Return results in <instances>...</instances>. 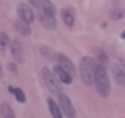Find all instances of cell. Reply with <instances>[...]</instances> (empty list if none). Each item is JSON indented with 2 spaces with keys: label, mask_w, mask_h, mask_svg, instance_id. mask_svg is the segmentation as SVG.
I'll return each instance as SVG.
<instances>
[{
  "label": "cell",
  "mask_w": 125,
  "mask_h": 118,
  "mask_svg": "<svg viewBox=\"0 0 125 118\" xmlns=\"http://www.w3.org/2000/svg\"><path fill=\"white\" fill-rule=\"evenodd\" d=\"M43 80H44L46 87L51 90V93H55V94L62 93V82L57 79L54 71H51L49 68H43Z\"/></svg>",
  "instance_id": "3"
},
{
  "label": "cell",
  "mask_w": 125,
  "mask_h": 118,
  "mask_svg": "<svg viewBox=\"0 0 125 118\" xmlns=\"http://www.w3.org/2000/svg\"><path fill=\"white\" fill-rule=\"evenodd\" d=\"M10 51H11L13 58L16 60V63H25V54H24V47L18 39H13L10 42Z\"/></svg>",
  "instance_id": "5"
},
{
  "label": "cell",
  "mask_w": 125,
  "mask_h": 118,
  "mask_svg": "<svg viewBox=\"0 0 125 118\" xmlns=\"http://www.w3.org/2000/svg\"><path fill=\"white\" fill-rule=\"evenodd\" d=\"M124 71H125V63H124Z\"/></svg>",
  "instance_id": "24"
},
{
  "label": "cell",
  "mask_w": 125,
  "mask_h": 118,
  "mask_svg": "<svg viewBox=\"0 0 125 118\" xmlns=\"http://www.w3.org/2000/svg\"><path fill=\"white\" fill-rule=\"evenodd\" d=\"M38 17H40V22L43 24V27L48 28V30H54L57 27V22H55V16H51L44 11V9L38 8Z\"/></svg>",
  "instance_id": "7"
},
{
  "label": "cell",
  "mask_w": 125,
  "mask_h": 118,
  "mask_svg": "<svg viewBox=\"0 0 125 118\" xmlns=\"http://www.w3.org/2000/svg\"><path fill=\"white\" fill-rule=\"evenodd\" d=\"M59 106H60V109H62V113H63L67 118H74L76 117V110H74L73 104H71L70 98H68L67 94H63V93L59 94Z\"/></svg>",
  "instance_id": "4"
},
{
  "label": "cell",
  "mask_w": 125,
  "mask_h": 118,
  "mask_svg": "<svg viewBox=\"0 0 125 118\" xmlns=\"http://www.w3.org/2000/svg\"><path fill=\"white\" fill-rule=\"evenodd\" d=\"M29 3H30L33 8H41V3L43 0H29Z\"/></svg>",
  "instance_id": "20"
},
{
  "label": "cell",
  "mask_w": 125,
  "mask_h": 118,
  "mask_svg": "<svg viewBox=\"0 0 125 118\" xmlns=\"http://www.w3.org/2000/svg\"><path fill=\"white\" fill-rule=\"evenodd\" d=\"M55 58H57V65H60V66L63 68L65 71H68L71 76L76 74V68H74L73 61H71L68 57H65V55H62V54H57V55H55Z\"/></svg>",
  "instance_id": "8"
},
{
  "label": "cell",
  "mask_w": 125,
  "mask_h": 118,
  "mask_svg": "<svg viewBox=\"0 0 125 118\" xmlns=\"http://www.w3.org/2000/svg\"><path fill=\"white\" fill-rule=\"evenodd\" d=\"M41 52L46 55V57H49V58H51L52 55H54V52H52V51H49V49L46 47V46H41Z\"/></svg>",
  "instance_id": "19"
},
{
  "label": "cell",
  "mask_w": 125,
  "mask_h": 118,
  "mask_svg": "<svg viewBox=\"0 0 125 118\" xmlns=\"http://www.w3.org/2000/svg\"><path fill=\"white\" fill-rule=\"evenodd\" d=\"M62 19H63V22L68 25V27H73L74 21H76V17H74V11L71 8H65L63 11H62Z\"/></svg>",
  "instance_id": "13"
},
{
  "label": "cell",
  "mask_w": 125,
  "mask_h": 118,
  "mask_svg": "<svg viewBox=\"0 0 125 118\" xmlns=\"http://www.w3.org/2000/svg\"><path fill=\"white\" fill-rule=\"evenodd\" d=\"M52 71L55 73V76H57V79L62 82V84H71V82H73V76H71L68 71H65L60 65H55Z\"/></svg>",
  "instance_id": "9"
},
{
  "label": "cell",
  "mask_w": 125,
  "mask_h": 118,
  "mask_svg": "<svg viewBox=\"0 0 125 118\" xmlns=\"http://www.w3.org/2000/svg\"><path fill=\"white\" fill-rule=\"evenodd\" d=\"M0 118H16L13 109L10 107V104L3 102L2 106H0Z\"/></svg>",
  "instance_id": "14"
},
{
  "label": "cell",
  "mask_w": 125,
  "mask_h": 118,
  "mask_svg": "<svg viewBox=\"0 0 125 118\" xmlns=\"http://www.w3.org/2000/svg\"><path fill=\"white\" fill-rule=\"evenodd\" d=\"M8 68H10V71H13L14 74H18V66H16L14 63H10V65H8Z\"/></svg>",
  "instance_id": "21"
},
{
  "label": "cell",
  "mask_w": 125,
  "mask_h": 118,
  "mask_svg": "<svg viewBox=\"0 0 125 118\" xmlns=\"http://www.w3.org/2000/svg\"><path fill=\"white\" fill-rule=\"evenodd\" d=\"M113 76L119 87H125V71L119 65H113Z\"/></svg>",
  "instance_id": "10"
},
{
  "label": "cell",
  "mask_w": 125,
  "mask_h": 118,
  "mask_svg": "<svg viewBox=\"0 0 125 118\" xmlns=\"http://www.w3.org/2000/svg\"><path fill=\"white\" fill-rule=\"evenodd\" d=\"M41 9H44V11L48 13V14H51V16H55V6H54V3H52L51 0H43Z\"/></svg>",
  "instance_id": "15"
},
{
  "label": "cell",
  "mask_w": 125,
  "mask_h": 118,
  "mask_svg": "<svg viewBox=\"0 0 125 118\" xmlns=\"http://www.w3.org/2000/svg\"><path fill=\"white\" fill-rule=\"evenodd\" d=\"M18 16H19L21 21L27 22V24H32V22L35 21L33 9H32L29 5H25V3H19V6H18Z\"/></svg>",
  "instance_id": "6"
},
{
  "label": "cell",
  "mask_w": 125,
  "mask_h": 118,
  "mask_svg": "<svg viewBox=\"0 0 125 118\" xmlns=\"http://www.w3.org/2000/svg\"><path fill=\"white\" fill-rule=\"evenodd\" d=\"M8 90L11 91L13 94H14V96H16V99H18L19 102H25V99H27V98H25V93L21 90V88H13V87H10Z\"/></svg>",
  "instance_id": "17"
},
{
  "label": "cell",
  "mask_w": 125,
  "mask_h": 118,
  "mask_svg": "<svg viewBox=\"0 0 125 118\" xmlns=\"http://www.w3.org/2000/svg\"><path fill=\"white\" fill-rule=\"evenodd\" d=\"M14 27H16V30H18L21 35H24V36H29V35L32 33L30 24H27V22L21 21V19H18V21L14 22Z\"/></svg>",
  "instance_id": "12"
},
{
  "label": "cell",
  "mask_w": 125,
  "mask_h": 118,
  "mask_svg": "<svg viewBox=\"0 0 125 118\" xmlns=\"http://www.w3.org/2000/svg\"><path fill=\"white\" fill-rule=\"evenodd\" d=\"M48 107H49V112H51L52 118H63V113H62V109L59 106V102H55L54 99L48 98Z\"/></svg>",
  "instance_id": "11"
},
{
  "label": "cell",
  "mask_w": 125,
  "mask_h": 118,
  "mask_svg": "<svg viewBox=\"0 0 125 118\" xmlns=\"http://www.w3.org/2000/svg\"><path fill=\"white\" fill-rule=\"evenodd\" d=\"M97 60L92 57H84L79 63V76L85 85L95 84V73H97Z\"/></svg>",
  "instance_id": "1"
},
{
  "label": "cell",
  "mask_w": 125,
  "mask_h": 118,
  "mask_svg": "<svg viewBox=\"0 0 125 118\" xmlns=\"http://www.w3.org/2000/svg\"><path fill=\"white\" fill-rule=\"evenodd\" d=\"M125 16V9L124 8H113L109 11V17L114 19V21H119V19H122Z\"/></svg>",
  "instance_id": "16"
},
{
  "label": "cell",
  "mask_w": 125,
  "mask_h": 118,
  "mask_svg": "<svg viewBox=\"0 0 125 118\" xmlns=\"http://www.w3.org/2000/svg\"><path fill=\"white\" fill-rule=\"evenodd\" d=\"M10 38H8V35L5 33V32H0V52L2 51H5V47L10 44Z\"/></svg>",
  "instance_id": "18"
},
{
  "label": "cell",
  "mask_w": 125,
  "mask_h": 118,
  "mask_svg": "<svg viewBox=\"0 0 125 118\" xmlns=\"http://www.w3.org/2000/svg\"><path fill=\"white\" fill-rule=\"evenodd\" d=\"M0 77H2V66H0Z\"/></svg>",
  "instance_id": "23"
},
{
  "label": "cell",
  "mask_w": 125,
  "mask_h": 118,
  "mask_svg": "<svg viewBox=\"0 0 125 118\" xmlns=\"http://www.w3.org/2000/svg\"><path fill=\"white\" fill-rule=\"evenodd\" d=\"M122 38H124V39H125V30H124V32H122Z\"/></svg>",
  "instance_id": "22"
},
{
  "label": "cell",
  "mask_w": 125,
  "mask_h": 118,
  "mask_svg": "<svg viewBox=\"0 0 125 118\" xmlns=\"http://www.w3.org/2000/svg\"><path fill=\"white\" fill-rule=\"evenodd\" d=\"M95 87H97V91L100 93L101 98H108L111 93V84H109V76L106 73V68L104 65L98 63L97 66V73H95Z\"/></svg>",
  "instance_id": "2"
}]
</instances>
